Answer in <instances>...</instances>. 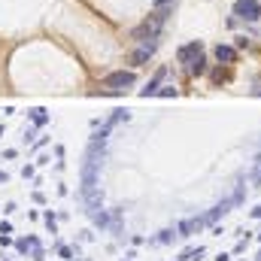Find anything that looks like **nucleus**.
Masks as SVG:
<instances>
[{
	"mask_svg": "<svg viewBox=\"0 0 261 261\" xmlns=\"http://www.w3.org/2000/svg\"><path fill=\"white\" fill-rule=\"evenodd\" d=\"M167 3H170V0H155V6H167Z\"/></svg>",
	"mask_w": 261,
	"mask_h": 261,
	"instance_id": "obj_8",
	"label": "nucleus"
},
{
	"mask_svg": "<svg viewBox=\"0 0 261 261\" xmlns=\"http://www.w3.org/2000/svg\"><path fill=\"white\" fill-rule=\"evenodd\" d=\"M152 52H155V43H146V46H140V49L134 52V64H146Z\"/></svg>",
	"mask_w": 261,
	"mask_h": 261,
	"instance_id": "obj_3",
	"label": "nucleus"
},
{
	"mask_svg": "<svg viewBox=\"0 0 261 261\" xmlns=\"http://www.w3.org/2000/svg\"><path fill=\"white\" fill-rule=\"evenodd\" d=\"M234 15H240V18H246V21H258L261 18L258 0H237V3H234Z\"/></svg>",
	"mask_w": 261,
	"mask_h": 261,
	"instance_id": "obj_1",
	"label": "nucleus"
},
{
	"mask_svg": "<svg viewBox=\"0 0 261 261\" xmlns=\"http://www.w3.org/2000/svg\"><path fill=\"white\" fill-rule=\"evenodd\" d=\"M216 58H219V61H225V64H234L237 52H234L231 46H216Z\"/></svg>",
	"mask_w": 261,
	"mask_h": 261,
	"instance_id": "obj_5",
	"label": "nucleus"
},
{
	"mask_svg": "<svg viewBox=\"0 0 261 261\" xmlns=\"http://www.w3.org/2000/svg\"><path fill=\"white\" fill-rule=\"evenodd\" d=\"M203 64H206V61H203V55L192 58V61H189V73H192V76H200V73H203Z\"/></svg>",
	"mask_w": 261,
	"mask_h": 261,
	"instance_id": "obj_7",
	"label": "nucleus"
},
{
	"mask_svg": "<svg viewBox=\"0 0 261 261\" xmlns=\"http://www.w3.org/2000/svg\"><path fill=\"white\" fill-rule=\"evenodd\" d=\"M197 55H200V43H189V46L179 49V61H192Z\"/></svg>",
	"mask_w": 261,
	"mask_h": 261,
	"instance_id": "obj_4",
	"label": "nucleus"
},
{
	"mask_svg": "<svg viewBox=\"0 0 261 261\" xmlns=\"http://www.w3.org/2000/svg\"><path fill=\"white\" fill-rule=\"evenodd\" d=\"M128 85H134V73L130 70H116V73L107 76V88H128Z\"/></svg>",
	"mask_w": 261,
	"mask_h": 261,
	"instance_id": "obj_2",
	"label": "nucleus"
},
{
	"mask_svg": "<svg viewBox=\"0 0 261 261\" xmlns=\"http://www.w3.org/2000/svg\"><path fill=\"white\" fill-rule=\"evenodd\" d=\"M161 79H164V70H158V76H155V79H152V82L143 88V97H149V94H158V82H161Z\"/></svg>",
	"mask_w": 261,
	"mask_h": 261,
	"instance_id": "obj_6",
	"label": "nucleus"
}]
</instances>
